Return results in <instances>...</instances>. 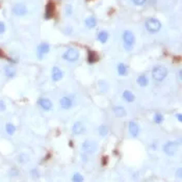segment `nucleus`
Masks as SVG:
<instances>
[{"mask_svg":"<svg viewBox=\"0 0 182 182\" xmlns=\"http://www.w3.org/2000/svg\"><path fill=\"white\" fill-rule=\"evenodd\" d=\"M168 69L165 66H155L152 70V78L157 82L163 81L168 76Z\"/></svg>","mask_w":182,"mask_h":182,"instance_id":"f257e3e1","label":"nucleus"},{"mask_svg":"<svg viewBox=\"0 0 182 182\" xmlns=\"http://www.w3.org/2000/svg\"><path fill=\"white\" fill-rule=\"evenodd\" d=\"M123 43L124 48L127 51H131L135 43V37H134L133 32L130 30H125L123 32Z\"/></svg>","mask_w":182,"mask_h":182,"instance_id":"f03ea898","label":"nucleus"},{"mask_svg":"<svg viewBox=\"0 0 182 182\" xmlns=\"http://www.w3.org/2000/svg\"><path fill=\"white\" fill-rule=\"evenodd\" d=\"M146 29L151 33H156L161 29V23L155 18H149L145 23Z\"/></svg>","mask_w":182,"mask_h":182,"instance_id":"7ed1b4c3","label":"nucleus"},{"mask_svg":"<svg viewBox=\"0 0 182 182\" xmlns=\"http://www.w3.org/2000/svg\"><path fill=\"white\" fill-rule=\"evenodd\" d=\"M79 56H80V52L76 48H68L66 50V52L63 54V58L70 63L76 62L77 59L79 58Z\"/></svg>","mask_w":182,"mask_h":182,"instance_id":"20e7f679","label":"nucleus"},{"mask_svg":"<svg viewBox=\"0 0 182 182\" xmlns=\"http://www.w3.org/2000/svg\"><path fill=\"white\" fill-rule=\"evenodd\" d=\"M81 150L86 154H93L96 153L98 150V145L93 140H86L81 145Z\"/></svg>","mask_w":182,"mask_h":182,"instance_id":"39448f33","label":"nucleus"},{"mask_svg":"<svg viewBox=\"0 0 182 182\" xmlns=\"http://www.w3.org/2000/svg\"><path fill=\"white\" fill-rule=\"evenodd\" d=\"M163 152H165L167 155L169 156H174L177 153V149H178V144L176 142H168L163 145Z\"/></svg>","mask_w":182,"mask_h":182,"instance_id":"423d86ee","label":"nucleus"},{"mask_svg":"<svg viewBox=\"0 0 182 182\" xmlns=\"http://www.w3.org/2000/svg\"><path fill=\"white\" fill-rule=\"evenodd\" d=\"M59 104H60V107L63 109H71L74 105V100L70 96H64L59 100Z\"/></svg>","mask_w":182,"mask_h":182,"instance_id":"0eeeda50","label":"nucleus"},{"mask_svg":"<svg viewBox=\"0 0 182 182\" xmlns=\"http://www.w3.org/2000/svg\"><path fill=\"white\" fill-rule=\"evenodd\" d=\"M37 104H39L40 107L42 108L43 110H45V112H50L53 107L52 102H51V100L48 98H40L39 100H37Z\"/></svg>","mask_w":182,"mask_h":182,"instance_id":"6e6552de","label":"nucleus"},{"mask_svg":"<svg viewBox=\"0 0 182 182\" xmlns=\"http://www.w3.org/2000/svg\"><path fill=\"white\" fill-rule=\"evenodd\" d=\"M64 77V72L62 71V69H59L58 67H53L52 72H51V78L54 82H57L59 80H62Z\"/></svg>","mask_w":182,"mask_h":182,"instance_id":"1a4fd4ad","label":"nucleus"},{"mask_svg":"<svg viewBox=\"0 0 182 182\" xmlns=\"http://www.w3.org/2000/svg\"><path fill=\"white\" fill-rule=\"evenodd\" d=\"M84 131H86V125H84V123L80 122V121L74 123V125L72 126V133L75 134V135H80Z\"/></svg>","mask_w":182,"mask_h":182,"instance_id":"9d476101","label":"nucleus"},{"mask_svg":"<svg viewBox=\"0 0 182 182\" xmlns=\"http://www.w3.org/2000/svg\"><path fill=\"white\" fill-rule=\"evenodd\" d=\"M13 13L15 14L16 16H19V17H22V16H25L27 14V9L23 3H18L15 6L13 7Z\"/></svg>","mask_w":182,"mask_h":182,"instance_id":"9b49d317","label":"nucleus"},{"mask_svg":"<svg viewBox=\"0 0 182 182\" xmlns=\"http://www.w3.org/2000/svg\"><path fill=\"white\" fill-rule=\"evenodd\" d=\"M49 51H50V46H49V44H47V43H42V44L37 47V57H39L40 59H42L43 57H44V55L47 54Z\"/></svg>","mask_w":182,"mask_h":182,"instance_id":"f8f14e48","label":"nucleus"},{"mask_svg":"<svg viewBox=\"0 0 182 182\" xmlns=\"http://www.w3.org/2000/svg\"><path fill=\"white\" fill-rule=\"evenodd\" d=\"M128 129H129V133L131 134V136L133 137H137L138 134H140V126L133 122V121H130L129 125H128Z\"/></svg>","mask_w":182,"mask_h":182,"instance_id":"ddd939ff","label":"nucleus"},{"mask_svg":"<svg viewBox=\"0 0 182 182\" xmlns=\"http://www.w3.org/2000/svg\"><path fill=\"white\" fill-rule=\"evenodd\" d=\"M112 112H114V116L117 118H124V117L127 116V112H126L125 107L122 105H117V106H114L112 108Z\"/></svg>","mask_w":182,"mask_h":182,"instance_id":"4468645a","label":"nucleus"},{"mask_svg":"<svg viewBox=\"0 0 182 182\" xmlns=\"http://www.w3.org/2000/svg\"><path fill=\"white\" fill-rule=\"evenodd\" d=\"M55 6L52 2H49L46 5V9H45V19H51L54 15Z\"/></svg>","mask_w":182,"mask_h":182,"instance_id":"2eb2a0df","label":"nucleus"},{"mask_svg":"<svg viewBox=\"0 0 182 182\" xmlns=\"http://www.w3.org/2000/svg\"><path fill=\"white\" fill-rule=\"evenodd\" d=\"M122 96H123L124 100H125L126 102H128V103H132V102L135 100V96H134V94L132 92H130V91H128V90L124 91Z\"/></svg>","mask_w":182,"mask_h":182,"instance_id":"dca6fc26","label":"nucleus"},{"mask_svg":"<svg viewBox=\"0 0 182 182\" xmlns=\"http://www.w3.org/2000/svg\"><path fill=\"white\" fill-rule=\"evenodd\" d=\"M136 83L140 86H142V88H145V86H147L149 84V79H148V77L146 75H140L137 77V79H136Z\"/></svg>","mask_w":182,"mask_h":182,"instance_id":"f3484780","label":"nucleus"},{"mask_svg":"<svg viewBox=\"0 0 182 182\" xmlns=\"http://www.w3.org/2000/svg\"><path fill=\"white\" fill-rule=\"evenodd\" d=\"M4 73H5V76H6L7 78L12 79L16 76V69L14 68V67H12L11 65H9V66H5Z\"/></svg>","mask_w":182,"mask_h":182,"instance_id":"a211bd4d","label":"nucleus"},{"mask_svg":"<svg viewBox=\"0 0 182 182\" xmlns=\"http://www.w3.org/2000/svg\"><path fill=\"white\" fill-rule=\"evenodd\" d=\"M118 74L120 75V76H127L128 74V67L126 66L125 64H123V63H121V64L118 65Z\"/></svg>","mask_w":182,"mask_h":182,"instance_id":"6ab92c4d","label":"nucleus"},{"mask_svg":"<svg viewBox=\"0 0 182 182\" xmlns=\"http://www.w3.org/2000/svg\"><path fill=\"white\" fill-rule=\"evenodd\" d=\"M108 32L105 30L103 31H100V32L98 33V40H99V42L102 43V44H105L106 42H107V40H108Z\"/></svg>","mask_w":182,"mask_h":182,"instance_id":"aec40b11","label":"nucleus"},{"mask_svg":"<svg viewBox=\"0 0 182 182\" xmlns=\"http://www.w3.org/2000/svg\"><path fill=\"white\" fill-rule=\"evenodd\" d=\"M86 25L88 27V28H94L95 26L97 25V20L95 19L94 17H88L86 19Z\"/></svg>","mask_w":182,"mask_h":182,"instance_id":"412c9836","label":"nucleus"},{"mask_svg":"<svg viewBox=\"0 0 182 182\" xmlns=\"http://www.w3.org/2000/svg\"><path fill=\"white\" fill-rule=\"evenodd\" d=\"M5 131L9 135H14V133L16 132V126L12 123H7L5 125Z\"/></svg>","mask_w":182,"mask_h":182,"instance_id":"4be33fe9","label":"nucleus"},{"mask_svg":"<svg viewBox=\"0 0 182 182\" xmlns=\"http://www.w3.org/2000/svg\"><path fill=\"white\" fill-rule=\"evenodd\" d=\"M88 63H90V64H94V63H96L97 60H98V56H97V54L94 52V51L88 50Z\"/></svg>","mask_w":182,"mask_h":182,"instance_id":"5701e85b","label":"nucleus"},{"mask_svg":"<svg viewBox=\"0 0 182 182\" xmlns=\"http://www.w3.org/2000/svg\"><path fill=\"white\" fill-rule=\"evenodd\" d=\"M99 134H100V136H106V134L108 133V127L106 125H101L100 127H99Z\"/></svg>","mask_w":182,"mask_h":182,"instance_id":"b1692460","label":"nucleus"},{"mask_svg":"<svg viewBox=\"0 0 182 182\" xmlns=\"http://www.w3.org/2000/svg\"><path fill=\"white\" fill-rule=\"evenodd\" d=\"M163 116L161 114H154V117H153V120H154V122H155L156 124H158V125H159V124H161L163 122Z\"/></svg>","mask_w":182,"mask_h":182,"instance_id":"393cba45","label":"nucleus"},{"mask_svg":"<svg viewBox=\"0 0 182 182\" xmlns=\"http://www.w3.org/2000/svg\"><path fill=\"white\" fill-rule=\"evenodd\" d=\"M72 181L73 182H83L84 181V178L81 174L79 173H75L72 177Z\"/></svg>","mask_w":182,"mask_h":182,"instance_id":"a878e982","label":"nucleus"},{"mask_svg":"<svg viewBox=\"0 0 182 182\" xmlns=\"http://www.w3.org/2000/svg\"><path fill=\"white\" fill-rule=\"evenodd\" d=\"M17 160L20 163H25L28 161V156H27L26 154H20L17 157Z\"/></svg>","mask_w":182,"mask_h":182,"instance_id":"bb28decb","label":"nucleus"},{"mask_svg":"<svg viewBox=\"0 0 182 182\" xmlns=\"http://www.w3.org/2000/svg\"><path fill=\"white\" fill-rule=\"evenodd\" d=\"M30 174H31V177H32L33 179H37V178H40V173H39V171H37V169L31 170Z\"/></svg>","mask_w":182,"mask_h":182,"instance_id":"cd10ccee","label":"nucleus"},{"mask_svg":"<svg viewBox=\"0 0 182 182\" xmlns=\"http://www.w3.org/2000/svg\"><path fill=\"white\" fill-rule=\"evenodd\" d=\"M132 1H133L134 4L138 5V6H142V5H144L147 2V0H132Z\"/></svg>","mask_w":182,"mask_h":182,"instance_id":"c85d7f7f","label":"nucleus"},{"mask_svg":"<svg viewBox=\"0 0 182 182\" xmlns=\"http://www.w3.org/2000/svg\"><path fill=\"white\" fill-rule=\"evenodd\" d=\"M6 109V104L3 100H0V112H4Z\"/></svg>","mask_w":182,"mask_h":182,"instance_id":"c756f323","label":"nucleus"},{"mask_svg":"<svg viewBox=\"0 0 182 182\" xmlns=\"http://www.w3.org/2000/svg\"><path fill=\"white\" fill-rule=\"evenodd\" d=\"M5 31V24L3 22H0V35Z\"/></svg>","mask_w":182,"mask_h":182,"instance_id":"7c9ffc66","label":"nucleus"},{"mask_svg":"<svg viewBox=\"0 0 182 182\" xmlns=\"http://www.w3.org/2000/svg\"><path fill=\"white\" fill-rule=\"evenodd\" d=\"M66 13H67V15H69V16L72 14V6H71V5H67L66 6Z\"/></svg>","mask_w":182,"mask_h":182,"instance_id":"2f4dec72","label":"nucleus"},{"mask_svg":"<svg viewBox=\"0 0 182 182\" xmlns=\"http://www.w3.org/2000/svg\"><path fill=\"white\" fill-rule=\"evenodd\" d=\"M176 117H177V119H178V121H179V122H182V114H178Z\"/></svg>","mask_w":182,"mask_h":182,"instance_id":"473e14b6","label":"nucleus"},{"mask_svg":"<svg viewBox=\"0 0 182 182\" xmlns=\"http://www.w3.org/2000/svg\"><path fill=\"white\" fill-rule=\"evenodd\" d=\"M177 176H178V177H179V178H181V169H179V170H178Z\"/></svg>","mask_w":182,"mask_h":182,"instance_id":"72a5a7b5","label":"nucleus"},{"mask_svg":"<svg viewBox=\"0 0 182 182\" xmlns=\"http://www.w3.org/2000/svg\"><path fill=\"white\" fill-rule=\"evenodd\" d=\"M106 161H107V157H104V159H103V163H102V165H106Z\"/></svg>","mask_w":182,"mask_h":182,"instance_id":"f704fd0d","label":"nucleus"},{"mask_svg":"<svg viewBox=\"0 0 182 182\" xmlns=\"http://www.w3.org/2000/svg\"><path fill=\"white\" fill-rule=\"evenodd\" d=\"M152 149H153V150H156V143H154L153 145H152Z\"/></svg>","mask_w":182,"mask_h":182,"instance_id":"c9c22d12","label":"nucleus"},{"mask_svg":"<svg viewBox=\"0 0 182 182\" xmlns=\"http://www.w3.org/2000/svg\"><path fill=\"white\" fill-rule=\"evenodd\" d=\"M3 55H4V54H3L2 50H1V49H0V57H2V56H3Z\"/></svg>","mask_w":182,"mask_h":182,"instance_id":"e433bc0d","label":"nucleus"}]
</instances>
